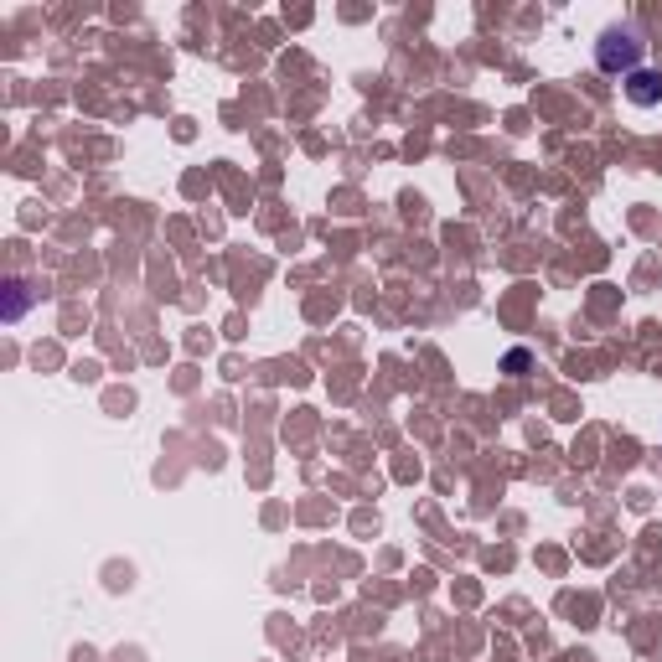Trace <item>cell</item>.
Returning <instances> with one entry per match:
<instances>
[{
	"mask_svg": "<svg viewBox=\"0 0 662 662\" xmlns=\"http://www.w3.org/2000/svg\"><path fill=\"white\" fill-rule=\"evenodd\" d=\"M642 52H647V42H642L637 26H606V32H600V42H595V68H600V73L631 78V73L642 68Z\"/></svg>",
	"mask_w": 662,
	"mask_h": 662,
	"instance_id": "cell-1",
	"label": "cell"
},
{
	"mask_svg": "<svg viewBox=\"0 0 662 662\" xmlns=\"http://www.w3.org/2000/svg\"><path fill=\"white\" fill-rule=\"evenodd\" d=\"M626 83V99L637 104V109H652V104H662V73H652V68H637L631 78H621Z\"/></svg>",
	"mask_w": 662,
	"mask_h": 662,
	"instance_id": "cell-2",
	"label": "cell"
},
{
	"mask_svg": "<svg viewBox=\"0 0 662 662\" xmlns=\"http://www.w3.org/2000/svg\"><path fill=\"white\" fill-rule=\"evenodd\" d=\"M26 300H32V295H26V285L21 280H6V321H21Z\"/></svg>",
	"mask_w": 662,
	"mask_h": 662,
	"instance_id": "cell-3",
	"label": "cell"
},
{
	"mask_svg": "<svg viewBox=\"0 0 662 662\" xmlns=\"http://www.w3.org/2000/svg\"><path fill=\"white\" fill-rule=\"evenodd\" d=\"M528 368V352L518 347V352H507V373H523Z\"/></svg>",
	"mask_w": 662,
	"mask_h": 662,
	"instance_id": "cell-4",
	"label": "cell"
}]
</instances>
